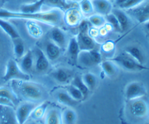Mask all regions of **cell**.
Masks as SVG:
<instances>
[{
  "mask_svg": "<svg viewBox=\"0 0 149 124\" xmlns=\"http://www.w3.org/2000/svg\"><path fill=\"white\" fill-rule=\"evenodd\" d=\"M88 21L92 26H94L95 28H97L103 27L106 23L105 16L97 14V13L90 15L88 18Z\"/></svg>",
  "mask_w": 149,
  "mask_h": 124,
  "instance_id": "obj_33",
  "label": "cell"
},
{
  "mask_svg": "<svg viewBox=\"0 0 149 124\" xmlns=\"http://www.w3.org/2000/svg\"><path fill=\"white\" fill-rule=\"evenodd\" d=\"M49 105V103L48 101H45L41 103V104L37 105L30 116L31 120L37 121L41 120L42 118H44Z\"/></svg>",
  "mask_w": 149,
  "mask_h": 124,
  "instance_id": "obj_24",
  "label": "cell"
},
{
  "mask_svg": "<svg viewBox=\"0 0 149 124\" xmlns=\"http://www.w3.org/2000/svg\"><path fill=\"white\" fill-rule=\"evenodd\" d=\"M45 0H38L31 4H25L20 7V12L29 14H35L42 12V6L45 4Z\"/></svg>",
  "mask_w": 149,
  "mask_h": 124,
  "instance_id": "obj_22",
  "label": "cell"
},
{
  "mask_svg": "<svg viewBox=\"0 0 149 124\" xmlns=\"http://www.w3.org/2000/svg\"><path fill=\"white\" fill-rule=\"evenodd\" d=\"M102 71L108 77H113L117 73L118 66L113 60H104L100 63Z\"/></svg>",
  "mask_w": 149,
  "mask_h": 124,
  "instance_id": "obj_26",
  "label": "cell"
},
{
  "mask_svg": "<svg viewBox=\"0 0 149 124\" xmlns=\"http://www.w3.org/2000/svg\"><path fill=\"white\" fill-rule=\"evenodd\" d=\"M48 37L49 40L58 45L60 48H65L68 45V40L65 32L58 26H54L49 31Z\"/></svg>",
  "mask_w": 149,
  "mask_h": 124,
  "instance_id": "obj_8",
  "label": "cell"
},
{
  "mask_svg": "<svg viewBox=\"0 0 149 124\" xmlns=\"http://www.w3.org/2000/svg\"><path fill=\"white\" fill-rule=\"evenodd\" d=\"M118 67H120L122 69L129 72H140L143 71H148L149 68L144 65L138 63L136 60L133 59L127 53L119 54L117 56L111 59Z\"/></svg>",
  "mask_w": 149,
  "mask_h": 124,
  "instance_id": "obj_2",
  "label": "cell"
},
{
  "mask_svg": "<svg viewBox=\"0 0 149 124\" xmlns=\"http://www.w3.org/2000/svg\"><path fill=\"white\" fill-rule=\"evenodd\" d=\"M146 0H116L113 4L117 8L122 9L123 10H129L138 7Z\"/></svg>",
  "mask_w": 149,
  "mask_h": 124,
  "instance_id": "obj_23",
  "label": "cell"
},
{
  "mask_svg": "<svg viewBox=\"0 0 149 124\" xmlns=\"http://www.w3.org/2000/svg\"><path fill=\"white\" fill-rule=\"evenodd\" d=\"M3 80L5 82L10 81H29L30 76L22 71L15 60L10 59L6 64Z\"/></svg>",
  "mask_w": 149,
  "mask_h": 124,
  "instance_id": "obj_3",
  "label": "cell"
},
{
  "mask_svg": "<svg viewBox=\"0 0 149 124\" xmlns=\"http://www.w3.org/2000/svg\"><path fill=\"white\" fill-rule=\"evenodd\" d=\"M45 4L51 6L54 8H59L62 10L63 8H70L69 4L65 2V0H45Z\"/></svg>",
  "mask_w": 149,
  "mask_h": 124,
  "instance_id": "obj_38",
  "label": "cell"
},
{
  "mask_svg": "<svg viewBox=\"0 0 149 124\" xmlns=\"http://www.w3.org/2000/svg\"><path fill=\"white\" fill-rule=\"evenodd\" d=\"M77 40L80 51L93 50L95 49L97 46L96 42L88 34V33L79 32L77 36Z\"/></svg>",
  "mask_w": 149,
  "mask_h": 124,
  "instance_id": "obj_12",
  "label": "cell"
},
{
  "mask_svg": "<svg viewBox=\"0 0 149 124\" xmlns=\"http://www.w3.org/2000/svg\"><path fill=\"white\" fill-rule=\"evenodd\" d=\"M144 27H145L146 30L148 32H149V20L144 23Z\"/></svg>",
  "mask_w": 149,
  "mask_h": 124,
  "instance_id": "obj_39",
  "label": "cell"
},
{
  "mask_svg": "<svg viewBox=\"0 0 149 124\" xmlns=\"http://www.w3.org/2000/svg\"><path fill=\"white\" fill-rule=\"evenodd\" d=\"M56 98L58 103L68 107H74L79 103V102L74 100L66 91H58L56 94Z\"/></svg>",
  "mask_w": 149,
  "mask_h": 124,
  "instance_id": "obj_21",
  "label": "cell"
},
{
  "mask_svg": "<svg viewBox=\"0 0 149 124\" xmlns=\"http://www.w3.org/2000/svg\"><path fill=\"white\" fill-rule=\"evenodd\" d=\"M111 12L117 18L122 31H126L130 28L131 25H132V20H131L129 15L125 10L117 8V7H113Z\"/></svg>",
  "mask_w": 149,
  "mask_h": 124,
  "instance_id": "obj_14",
  "label": "cell"
},
{
  "mask_svg": "<svg viewBox=\"0 0 149 124\" xmlns=\"http://www.w3.org/2000/svg\"><path fill=\"white\" fill-rule=\"evenodd\" d=\"M79 9L82 14L90 15L94 12L91 0H81L79 2Z\"/></svg>",
  "mask_w": 149,
  "mask_h": 124,
  "instance_id": "obj_37",
  "label": "cell"
},
{
  "mask_svg": "<svg viewBox=\"0 0 149 124\" xmlns=\"http://www.w3.org/2000/svg\"><path fill=\"white\" fill-rule=\"evenodd\" d=\"M71 84L74 85V87H77L79 90H80L81 93H82L83 96H84V100L87 98L89 94H90V90L88 89V88L87 87V86L84 84V83L83 82L82 79H81V77L79 76H76L75 78L73 79Z\"/></svg>",
  "mask_w": 149,
  "mask_h": 124,
  "instance_id": "obj_32",
  "label": "cell"
},
{
  "mask_svg": "<svg viewBox=\"0 0 149 124\" xmlns=\"http://www.w3.org/2000/svg\"><path fill=\"white\" fill-rule=\"evenodd\" d=\"M64 13L61 9L54 8L45 12L29 14L22 12H15L0 8V18L3 19H24L58 26L64 21Z\"/></svg>",
  "mask_w": 149,
  "mask_h": 124,
  "instance_id": "obj_1",
  "label": "cell"
},
{
  "mask_svg": "<svg viewBox=\"0 0 149 124\" xmlns=\"http://www.w3.org/2000/svg\"><path fill=\"white\" fill-rule=\"evenodd\" d=\"M124 52L132 57L135 60L141 65H144L146 62V57L142 49L137 45H129L125 48Z\"/></svg>",
  "mask_w": 149,
  "mask_h": 124,
  "instance_id": "obj_17",
  "label": "cell"
},
{
  "mask_svg": "<svg viewBox=\"0 0 149 124\" xmlns=\"http://www.w3.org/2000/svg\"><path fill=\"white\" fill-rule=\"evenodd\" d=\"M109 1H111V2L112 3V4H113V3L115 2V1H116V0H109Z\"/></svg>",
  "mask_w": 149,
  "mask_h": 124,
  "instance_id": "obj_41",
  "label": "cell"
},
{
  "mask_svg": "<svg viewBox=\"0 0 149 124\" xmlns=\"http://www.w3.org/2000/svg\"><path fill=\"white\" fill-rule=\"evenodd\" d=\"M36 22L34 20H28L26 23V28L29 35L31 37L39 39L43 35V30L40 26H38Z\"/></svg>",
  "mask_w": 149,
  "mask_h": 124,
  "instance_id": "obj_27",
  "label": "cell"
},
{
  "mask_svg": "<svg viewBox=\"0 0 149 124\" xmlns=\"http://www.w3.org/2000/svg\"><path fill=\"white\" fill-rule=\"evenodd\" d=\"M0 28L13 40L20 38V34L15 27L6 19L0 18Z\"/></svg>",
  "mask_w": 149,
  "mask_h": 124,
  "instance_id": "obj_20",
  "label": "cell"
},
{
  "mask_svg": "<svg viewBox=\"0 0 149 124\" xmlns=\"http://www.w3.org/2000/svg\"><path fill=\"white\" fill-rule=\"evenodd\" d=\"M66 91L70 94V96H71L74 100L79 102V103L84 100V96H83L82 93L80 91V90H79L77 87H74V86L72 85L71 84L66 87Z\"/></svg>",
  "mask_w": 149,
  "mask_h": 124,
  "instance_id": "obj_34",
  "label": "cell"
},
{
  "mask_svg": "<svg viewBox=\"0 0 149 124\" xmlns=\"http://www.w3.org/2000/svg\"><path fill=\"white\" fill-rule=\"evenodd\" d=\"M67 49L68 53L73 59L77 60V56L80 52L78 42H77V37H72L68 40V45H67Z\"/></svg>",
  "mask_w": 149,
  "mask_h": 124,
  "instance_id": "obj_30",
  "label": "cell"
},
{
  "mask_svg": "<svg viewBox=\"0 0 149 124\" xmlns=\"http://www.w3.org/2000/svg\"><path fill=\"white\" fill-rule=\"evenodd\" d=\"M94 12L103 16L111 12L113 8V4L109 0H91Z\"/></svg>",
  "mask_w": 149,
  "mask_h": 124,
  "instance_id": "obj_15",
  "label": "cell"
},
{
  "mask_svg": "<svg viewBox=\"0 0 149 124\" xmlns=\"http://www.w3.org/2000/svg\"><path fill=\"white\" fill-rule=\"evenodd\" d=\"M0 98H4L10 100L15 105L17 101V97L15 96V94L11 90L5 88V87H0Z\"/></svg>",
  "mask_w": 149,
  "mask_h": 124,
  "instance_id": "obj_35",
  "label": "cell"
},
{
  "mask_svg": "<svg viewBox=\"0 0 149 124\" xmlns=\"http://www.w3.org/2000/svg\"><path fill=\"white\" fill-rule=\"evenodd\" d=\"M44 124H63L61 112L58 108L47 110L44 117Z\"/></svg>",
  "mask_w": 149,
  "mask_h": 124,
  "instance_id": "obj_18",
  "label": "cell"
},
{
  "mask_svg": "<svg viewBox=\"0 0 149 124\" xmlns=\"http://www.w3.org/2000/svg\"><path fill=\"white\" fill-rule=\"evenodd\" d=\"M127 11L128 14L133 16L139 23H144L149 20V1L146 4H141L135 8Z\"/></svg>",
  "mask_w": 149,
  "mask_h": 124,
  "instance_id": "obj_13",
  "label": "cell"
},
{
  "mask_svg": "<svg viewBox=\"0 0 149 124\" xmlns=\"http://www.w3.org/2000/svg\"><path fill=\"white\" fill-rule=\"evenodd\" d=\"M105 19H106V23H108L111 26L113 30H114L116 32L122 31L117 18H116V16H115L113 13L111 12L109 13V14H108L107 15L105 16Z\"/></svg>",
  "mask_w": 149,
  "mask_h": 124,
  "instance_id": "obj_36",
  "label": "cell"
},
{
  "mask_svg": "<svg viewBox=\"0 0 149 124\" xmlns=\"http://www.w3.org/2000/svg\"><path fill=\"white\" fill-rule=\"evenodd\" d=\"M13 52H14L15 56L18 59H20L26 53V48H25L24 43L23 41L18 39H13Z\"/></svg>",
  "mask_w": 149,
  "mask_h": 124,
  "instance_id": "obj_31",
  "label": "cell"
},
{
  "mask_svg": "<svg viewBox=\"0 0 149 124\" xmlns=\"http://www.w3.org/2000/svg\"><path fill=\"white\" fill-rule=\"evenodd\" d=\"M34 55V68L38 73L46 72L49 68V60L42 49L36 48L33 52Z\"/></svg>",
  "mask_w": 149,
  "mask_h": 124,
  "instance_id": "obj_10",
  "label": "cell"
},
{
  "mask_svg": "<svg viewBox=\"0 0 149 124\" xmlns=\"http://www.w3.org/2000/svg\"><path fill=\"white\" fill-rule=\"evenodd\" d=\"M51 76L55 81L61 84H66L69 81V73L63 68H58L52 73Z\"/></svg>",
  "mask_w": 149,
  "mask_h": 124,
  "instance_id": "obj_28",
  "label": "cell"
},
{
  "mask_svg": "<svg viewBox=\"0 0 149 124\" xmlns=\"http://www.w3.org/2000/svg\"><path fill=\"white\" fill-rule=\"evenodd\" d=\"M130 105V113L134 117L143 118L148 116L149 113V106L145 100L141 98L132 100Z\"/></svg>",
  "mask_w": 149,
  "mask_h": 124,
  "instance_id": "obj_9",
  "label": "cell"
},
{
  "mask_svg": "<svg viewBox=\"0 0 149 124\" xmlns=\"http://www.w3.org/2000/svg\"><path fill=\"white\" fill-rule=\"evenodd\" d=\"M147 94V91L143 84L138 81H133L127 85L125 96L127 101L143 98Z\"/></svg>",
  "mask_w": 149,
  "mask_h": 124,
  "instance_id": "obj_6",
  "label": "cell"
},
{
  "mask_svg": "<svg viewBox=\"0 0 149 124\" xmlns=\"http://www.w3.org/2000/svg\"><path fill=\"white\" fill-rule=\"evenodd\" d=\"M64 21L70 26H77L79 25L82 20V12L80 9L71 7L67 10L64 14Z\"/></svg>",
  "mask_w": 149,
  "mask_h": 124,
  "instance_id": "obj_11",
  "label": "cell"
},
{
  "mask_svg": "<svg viewBox=\"0 0 149 124\" xmlns=\"http://www.w3.org/2000/svg\"><path fill=\"white\" fill-rule=\"evenodd\" d=\"M77 61L79 65L84 68H91L100 65L102 62V56L100 52L96 49L80 51Z\"/></svg>",
  "mask_w": 149,
  "mask_h": 124,
  "instance_id": "obj_5",
  "label": "cell"
},
{
  "mask_svg": "<svg viewBox=\"0 0 149 124\" xmlns=\"http://www.w3.org/2000/svg\"><path fill=\"white\" fill-rule=\"evenodd\" d=\"M24 124H39V123H38V122L36 121H33V120L29 121L28 120Z\"/></svg>",
  "mask_w": 149,
  "mask_h": 124,
  "instance_id": "obj_40",
  "label": "cell"
},
{
  "mask_svg": "<svg viewBox=\"0 0 149 124\" xmlns=\"http://www.w3.org/2000/svg\"><path fill=\"white\" fill-rule=\"evenodd\" d=\"M19 66L22 71L26 73L31 72L34 68V55L31 50L28 51L25 55L20 58V61L18 63Z\"/></svg>",
  "mask_w": 149,
  "mask_h": 124,
  "instance_id": "obj_16",
  "label": "cell"
},
{
  "mask_svg": "<svg viewBox=\"0 0 149 124\" xmlns=\"http://www.w3.org/2000/svg\"><path fill=\"white\" fill-rule=\"evenodd\" d=\"M67 1H76V0H67Z\"/></svg>",
  "mask_w": 149,
  "mask_h": 124,
  "instance_id": "obj_42",
  "label": "cell"
},
{
  "mask_svg": "<svg viewBox=\"0 0 149 124\" xmlns=\"http://www.w3.org/2000/svg\"><path fill=\"white\" fill-rule=\"evenodd\" d=\"M18 84L19 91L22 95L29 100L35 103L43 98V91L37 84L29 82V81H20Z\"/></svg>",
  "mask_w": 149,
  "mask_h": 124,
  "instance_id": "obj_4",
  "label": "cell"
},
{
  "mask_svg": "<svg viewBox=\"0 0 149 124\" xmlns=\"http://www.w3.org/2000/svg\"><path fill=\"white\" fill-rule=\"evenodd\" d=\"M37 104L31 101H26L19 105L16 108L15 118L17 124H24L30 118Z\"/></svg>",
  "mask_w": 149,
  "mask_h": 124,
  "instance_id": "obj_7",
  "label": "cell"
},
{
  "mask_svg": "<svg viewBox=\"0 0 149 124\" xmlns=\"http://www.w3.org/2000/svg\"><path fill=\"white\" fill-rule=\"evenodd\" d=\"M63 124H77V113L71 107H67L61 112Z\"/></svg>",
  "mask_w": 149,
  "mask_h": 124,
  "instance_id": "obj_25",
  "label": "cell"
},
{
  "mask_svg": "<svg viewBox=\"0 0 149 124\" xmlns=\"http://www.w3.org/2000/svg\"><path fill=\"white\" fill-rule=\"evenodd\" d=\"M81 79L90 91H93L95 89L97 85V78L95 74L92 73H87L83 75Z\"/></svg>",
  "mask_w": 149,
  "mask_h": 124,
  "instance_id": "obj_29",
  "label": "cell"
},
{
  "mask_svg": "<svg viewBox=\"0 0 149 124\" xmlns=\"http://www.w3.org/2000/svg\"><path fill=\"white\" fill-rule=\"evenodd\" d=\"M61 48H60L58 45L49 40V42H47L45 45V51L44 52L50 62V61H55L58 59L61 55Z\"/></svg>",
  "mask_w": 149,
  "mask_h": 124,
  "instance_id": "obj_19",
  "label": "cell"
}]
</instances>
